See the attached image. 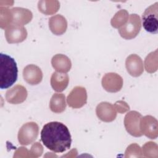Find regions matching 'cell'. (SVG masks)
Instances as JSON below:
<instances>
[{
    "instance_id": "cell-1",
    "label": "cell",
    "mask_w": 158,
    "mask_h": 158,
    "mask_svg": "<svg viewBox=\"0 0 158 158\" xmlns=\"http://www.w3.org/2000/svg\"><path fill=\"white\" fill-rule=\"evenodd\" d=\"M43 144L54 152H64L71 146L72 138L68 128L62 123L51 122L45 124L41 131Z\"/></svg>"
},
{
    "instance_id": "cell-19",
    "label": "cell",
    "mask_w": 158,
    "mask_h": 158,
    "mask_svg": "<svg viewBox=\"0 0 158 158\" xmlns=\"http://www.w3.org/2000/svg\"><path fill=\"white\" fill-rule=\"evenodd\" d=\"M49 107L51 110L55 113H60L65 110L66 107L65 97L62 93H55L52 96Z\"/></svg>"
},
{
    "instance_id": "cell-16",
    "label": "cell",
    "mask_w": 158,
    "mask_h": 158,
    "mask_svg": "<svg viewBox=\"0 0 158 158\" xmlns=\"http://www.w3.org/2000/svg\"><path fill=\"white\" fill-rule=\"evenodd\" d=\"M49 27L51 31L56 35H60L65 32L67 23L62 15L58 14L51 17L49 20Z\"/></svg>"
},
{
    "instance_id": "cell-10",
    "label": "cell",
    "mask_w": 158,
    "mask_h": 158,
    "mask_svg": "<svg viewBox=\"0 0 158 158\" xmlns=\"http://www.w3.org/2000/svg\"><path fill=\"white\" fill-rule=\"evenodd\" d=\"M140 130L141 133L151 139H154L157 136V122L152 116L147 115L141 118Z\"/></svg>"
},
{
    "instance_id": "cell-21",
    "label": "cell",
    "mask_w": 158,
    "mask_h": 158,
    "mask_svg": "<svg viewBox=\"0 0 158 158\" xmlns=\"http://www.w3.org/2000/svg\"><path fill=\"white\" fill-rule=\"evenodd\" d=\"M128 19V13L126 10L122 9L117 12L111 20V25L114 28H119L124 25Z\"/></svg>"
},
{
    "instance_id": "cell-13",
    "label": "cell",
    "mask_w": 158,
    "mask_h": 158,
    "mask_svg": "<svg viewBox=\"0 0 158 158\" xmlns=\"http://www.w3.org/2000/svg\"><path fill=\"white\" fill-rule=\"evenodd\" d=\"M23 77L27 83L34 85L40 83L43 78V73L36 65L30 64L27 65L23 70Z\"/></svg>"
},
{
    "instance_id": "cell-22",
    "label": "cell",
    "mask_w": 158,
    "mask_h": 158,
    "mask_svg": "<svg viewBox=\"0 0 158 158\" xmlns=\"http://www.w3.org/2000/svg\"><path fill=\"white\" fill-rule=\"evenodd\" d=\"M1 14V28H5L9 25L12 22V14L11 9H9L6 7H0Z\"/></svg>"
},
{
    "instance_id": "cell-23",
    "label": "cell",
    "mask_w": 158,
    "mask_h": 158,
    "mask_svg": "<svg viewBox=\"0 0 158 158\" xmlns=\"http://www.w3.org/2000/svg\"><path fill=\"white\" fill-rule=\"evenodd\" d=\"M115 109H117L119 112L122 113L129 110V106L126 102L123 101H118L114 105Z\"/></svg>"
},
{
    "instance_id": "cell-14",
    "label": "cell",
    "mask_w": 158,
    "mask_h": 158,
    "mask_svg": "<svg viewBox=\"0 0 158 158\" xmlns=\"http://www.w3.org/2000/svg\"><path fill=\"white\" fill-rule=\"evenodd\" d=\"M128 72L133 77H138L143 72V63L139 56L136 54L129 56L125 62Z\"/></svg>"
},
{
    "instance_id": "cell-18",
    "label": "cell",
    "mask_w": 158,
    "mask_h": 158,
    "mask_svg": "<svg viewBox=\"0 0 158 158\" xmlns=\"http://www.w3.org/2000/svg\"><path fill=\"white\" fill-rule=\"evenodd\" d=\"M51 64L57 71L63 73L69 72L72 66L70 60L66 56L60 54H56L52 57Z\"/></svg>"
},
{
    "instance_id": "cell-2",
    "label": "cell",
    "mask_w": 158,
    "mask_h": 158,
    "mask_svg": "<svg viewBox=\"0 0 158 158\" xmlns=\"http://www.w3.org/2000/svg\"><path fill=\"white\" fill-rule=\"evenodd\" d=\"M18 77V69L15 59L10 56L0 54V88L7 89L11 86Z\"/></svg>"
},
{
    "instance_id": "cell-12",
    "label": "cell",
    "mask_w": 158,
    "mask_h": 158,
    "mask_svg": "<svg viewBox=\"0 0 158 158\" xmlns=\"http://www.w3.org/2000/svg\"><path fill=\"white\" fill-rule=\"evenodd\" d=\"M27 91L24 86L17 85L8 89L6 93V99L10 104H17L23 102L27 98Z\"/></svg>"
},
{
    "instance_id": "cell-6",
    "label": "cell",
    "mask_w": 158,
    "mask_h": 158,
    "mask_svg": "<svg viewBox=\"0 0 158 158\" xmlns=\"http://www.w3.org/2000/svg\"><path fill=\"white\" fill-rule=\"evenodd\" d=\"M141 115L136 111H130L125 117L124 124L127 131L132 136H141L143 133L139 128Z\"/></svg>"
},
{
    "instance_id": "cell-11",
    "label": "cell",
    "mask_w": 158,
    "mask_h": 158,
    "mask_svg": "<svg viewBox=\"0 0 158 158\" xmlns=\"http://www.w3.org/2000/svg\"><path fill=\"white\" fill-rule=\"evenodd\" d=\"M96 111L98 118L106 122L113 121L117 115L115 106L107 102H102L99 104Z\"/></svg>"
},
{
    "instance_id": "cell-3",
    "label": "cell",
    "mask_w": 158,
    "mask_h": 158,
    "mask_svg": "<svg viewBox=\"0 0 158 158\" xmlns=\"http://www.w3.org/2000/svg\"><path fill=\"white\" fill-rule=\"evenodd\" d=\"M157 4L158 2H156L148 7L142 15V22L144 30L153 34L158 32Z\"/></svg>"
},
{
    "instance_id": "cell-4",
    "label": "cell",
    "mask_w": 158,
    "mask_h": 158,
    "mask_svg": "<svg viewBox=\"0 0 158 158\" xmlns=\"http://www.w3.org/2000/svg\"><path fill=\"white\" fill-rule=\"evenodd\" d=\"M141 19L137 14H131L127 23L118 29L120 36L126 39L130 40L137 36L141 30Z\"/></svg>"
},
{
    "instance_id": "cell-8",
    "label": "cell",
    "mask_w": 158,
    "mask_h": 158,
    "mask_svg": "<svg viewBox=\"0 0 158 158\" xmlns=\"http://www.w3.org/2000/svg\"><path fill=\"white\" fill-rule=\"evenodd\" d=\"M5 36L9 43H17L26 39L27 32L23 26L12 24L6 29Z\"/></svg>"
},
{
    "instance_id": "cell-17",
    "label": "cell",
    "mask_w": 158,
    "mask_h": 158,
    "mask_svg": "<svg viewBox=\"0 0 158 158\" xmlns=\"http://www.w3.org/2000/svg\"><path fill=\"white\" fill-rule=\"evenodd\" d=\"M69 78L67 74L61 72H54L51 78V85L54 90L60 92L67 86Z\"/></svg>"
},
{
    "instance_id": "cell-20",
    "label": "cell",
    "mask_w": 158,
    "mask_h": 158,
    "mask_svg": "<svg viewBox=\"0 0 158 158\" xmlns=\"http://www.w3.org/2000/svg\"><path fill=\"white\" fill-rule=\"evenodd\" d=\"M59 5L57 1H40L38 2V7L42 13L49 15L56 13L59 8Z\"/></svg>"
},
{
    "instance_id": "cell-5",
    "label": "cell",
    "mask_w": 158,
    "mask_h": 158,
    "mask_svg": "<svg viewBox=\"0 0 158 158\" xmlns=\"http://www.w3.org/2000/svg\"><path fill=\"white\" fill-rule=\"evenodd\" d=\"M38 126L33 122L24 124L19 130L18 139L20 144L28 145L32 143L37 138L38 135Z\"/></svg>"
},
{
    "instance_id": "cell-9",
    "label": "cell",
    "mask_w": 158,
    "mask_h": 158,
    "mask_svg": "<svg viewBox=\"0 0 158 158\" xmlns=\"http://www.w3.org/2000/svg\"><path fill=\"white\" fill-rule=\"evenodd\" d=\"M102 85L107 91L115 93L122 88L123 79L116 73H107L102 77Z\"/></svg>"
},
{
    "instance_id": "cell-15",
    "label": "cell",
    "mask_w": 158,
    "mask_h": 158,
    "mask_svg": "<svg viewBox=\"0 0 158 158\" xmlns=\"http://www.w3.org/2000/svg\"><path fill=\"white\" fill-rule=\"evenodd\" d=\"M12 23L15 25H23L30 22L33 17L32 13L27 9L14 7L11 9Z\"/></svg>"
},
{
    "instance_id": "cell-7",
    "label": "cell",
    "mask_w": 158,
    "mask_h": 158,
    "mask_svg": "<svg viewBox=\"0 0 158 158\" xmlns=\"http://www.w3.org/2000/svg\"><path fill=\"white\" fill-rule=\"evenodd\" d=\"M67 103L72 108L77 109L83 106L87 101V93L85 88L75 86L67 96Z\"/></svg>"
}]
</instances>
